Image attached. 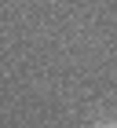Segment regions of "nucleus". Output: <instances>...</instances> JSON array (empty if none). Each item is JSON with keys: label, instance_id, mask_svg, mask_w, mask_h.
I'll use <instances>...</instances> for the list:
<instances>
[{"label": "nucleus", "instance_id": "f257e3e1", "mask_svg": "<svg viewBox=\"0 0 117 128\" xmlns=\"http://www.w3.org/2000/svg\"><path fill=\"white\" fill-rule=\"evenodd\" d=\"M95 128H117V124H114V121H102V124H95Z\"/></svg>", "mask_w": 117, "mask_h": 128}]
</instances>
